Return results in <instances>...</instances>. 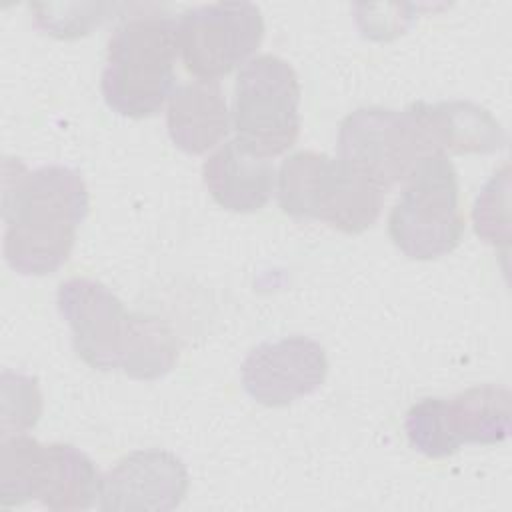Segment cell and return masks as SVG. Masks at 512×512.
Listing matches in <instances>:
<instances>
[{
	"label": "cell",
	"mask_w": 512,
	"mask_h": 512,
	"mask_svg": "<svg viewBox=\"0 0 512 512\" xmlns=\"http://www.w3.org/2000/svg\"><path fill=\"white\" fill-rule=\"evenodd\" d=\"M118 4H30L34 24L44 32L60 40H74L90 34L110 12L118 10Z\"/></svg>",
	"instance_id": "ac0fdd59"
},
{
	"label": "cell",
	"mask_w": 512,
	"mask_h": 512,
	"mask_svg": "<svg viewBox=\"0 0 512 512\" xmlns=\"http://www.w3.org/2000/svg\"><path fill=\"white\" fill-rule=\"evenodd\" d=\"M46 444L14 434L0 440V506L12 508L38 500Z\"/></svg>",
	"instance_id": "2e32d148"
},
{
	"label": "cell",
	"mask_w": 512,
	"mask_h": 512,
	"mask_svg": "<svg viewBox=\"0 0 512 512\" xmlns=\"http://www.w3.org/2000/svg\"><path fill=\"white\" fill-rule=\"evenodd\" d=\"M404 430L410 446L428 458L452 456L458 446L452 442L444 416V398H422L406 412Z\"/></svg>",
	"instance_id": "e0dca14e"
},
{
	"label": "cell",
	"mask_w": 512,
	"mask_h": 512,
	"mask_svg": "<svg viewBox=\"0 0 512 512\" xmlns=\"http://www.w3.org/2000/svg\"><path fill=\"white\" fill-rule=\"evenodd\" d=\"M262 36L264 18L252 2L194 6L176 22L178 54L198 80H216L248 62Z\"/></svg>",
	"instance_id": "ba28073f"
},
{
	"label": "cell",
	"mask_w": 512,
	"mask_h": 512,
	"mask_svg": "<svg viewBox=\"0 0 512 512\" xmlns=\"http://www.w3.org/2000/svg\"><path fill=\"white\" fill-rule=\"evenodd\" d=\"M276 180L284 214L296 220H320L346 234L374 226L384 206L382 190L324 152L290 154Z\"/></svg>",
	"instance_id": "3957f363"
},
{
	"label": "cell",
	"mask_w": 512,
	"mask_h": 512,
	"mask_svg": "<svg viewBox=\"0 0 512 512\" xmlns=\"http://www.w3.org/2000/svg\"><path fill=\"white\" fill-rule=\"evenodd\" d=\"M188 492L186 464L168 450H134L102 476L100 508L112 510H174Z\"/></svg>",
	"instance_id": "30bf717a"
},
{
	"label": "cell",
	"mask_w": 512,
	"mask_h": 512,
	"mask_svg": "<svg viewBox=\"0 0 512 512\" xmlns=\"http://www.w3.org/2000/svg\"><path fill=\"white\" fill-rule=\"evenodd\" d=\"M102 476L96 464L72 444H46L38 500L50 510H88L100 500Z\"/></svg>",
	"instance_id": "9a60e30c"
},
{
	"label": "cell",
	"mask_w": 512,
	"mask_h": 512,
	"mask_svg": "<svg viewBox=\"0 0 512 512\" xmlns=\"http://www.w3.org/2000/svg\"><path fill=\"white\" fill-rule=\"evenodd\" d=\"M240 374L252 400L268 408H282L322 386L328 358L320 342L294 334L254 346L244 358Z\"/></svg>",
	"instance_id": "9c48e42d"
},
{
	"label": "cell",
	"mask_w": 512,
	"mask_h": 512,
	"mask_svg": "<svg viewBox=\"0 0 512 512\" xmlns=\"http://www.w3.org/2000/svg\"><path fill=\"white\" fill-rule=\"evenodd\" d=\"M40 414L42 394L38 390L36 378L12 370H2V438L24 434L36 426Z\"/></svg>",
	"instance_id": "d6986e66"
},
{
	"label": "cell",
	"mask_w": 512,
	"mask_h": 512,
	"mask_svg": "<svg viewBox=\"0 0 512 512\" xmlns=\"http://www.w3.org/2000/svg\"><path fill=\"white\" fill-rule=\"evenodd\" d=\"M510 172L508 164L502 166L480 190L472 218L476 234L492 244L508 248L510 242V226H508V190H510Z\"/></svg>",
	"instance_id": "ffe728a7"
},
{
	"label": "cell",
	"mask_w": 512,
	"mask_h": 512,
	"mask_svg": "<svg viewBox=\"0 0 512 512\" xmlns=\"http://www.w3.org/2000/svg\"><path fill=\"white\" fill-rule=\"evenodd\" d=\"M512 396L506 386L482 384L444 398V416L452 442L500 444L510 434Z\"/></svg>",
	"instance_id": "5bb4252c"
},
{
	"label": "cell",
	"mask_w": 512,
	"mask_h": 512,
	"mask_svg": "<svg viewBox=\"0 0 512 512\" xmlns=\"http://www.w3.org/2000/svg\"><path fill=\"white\" fill-rule=\"evenodd\" d=\"M210 196L230 212H256L274 192L276 172L268 158L250 152L240 140H228L202 164Z\"/></svg>",
	"instance_id": "7c38bea8"
},
{
	"label": "cell",
	"mask_w": 512,
	"mask_h": 512,
	"mask_svg": "<svg viewBox=\"0 0 512 512\" xmlns=\"http://www.w3.org/2000/svg\"><path fill=\"white\" fill-rule=\"evenodd\" d=\"M56 304L72 332L74 352L92 368L130 370L152 322L150 314L130 312L102 282L70 278L58 286Z\"/></svg>",
	"instance_id": "5b68a950"
},
{
	"label": "cell",
	"mask_w": 512,
	"mask_h": 512,
	"mask_svg": "<svg viewBox=\"0 0 512 512\" xmlns=\"http://www.w3.org/2000/svg\"><path fill=\"white\" fill-rule=\"evenodd\" d=\"M176 54L174 18L162 12L124 18L106 44L100 88L108 108L128 118L160 112L174 92Z\"/></svg>",
	"instance_id": "7a4b0ae2"
},
{
	"label": "cell",
	"mask_w": 512,
	"mask_h": 512,
	"mask_svg": "<svg viewBox=\"0 0 512 512\" xmlns=\"http://www.w3.org/2000/svg\"><path fill=\"white\" fill-rule=\"evenodd\" d=\"M300 82L296 70L274 54L250 58L236 76L232 124L250 152L272 158L300 134Z\"/></svg>",
	"instance_id": "8992f818"
},
{
	"label": "cell",
	"mask_w": 512,
	"mask_h": 512,
	"mask_svg": "<svg viewBox=\"0 0 512 512\" xmlns=\"http://www.w3.org/2000/svg\"><path fill=\"white\" fill-rule=\"evenodd\" d=\"M336 144L338 160L382 192L404 182L432 154L408 108H358L340 122Z\"/></svg>",
	"instance_id": "52a82bcc"
},
{
	"label": "cell",
	"mask_w": 512,
	"mask_h": 512,
	"mask_svg": "<svg viewBox=\"0 0 512 512\" xmlns=\"http://www.w3.org/2000/svg\"><path fill=\"white\" fill-rule=\"evenodd\" d=\"M90 208L78 170L46 164L28 170L18 158L2 164L4 258L22 276H46L68 260Z\"/></svg>",
	"instance_id": "6da1fadb"
},
{
	"label": "cell",
	"mask_w": 512,
	"mask_h": 512,
	"mask_svg": "<svg viewBox=\"0 0 512 512\" xmlns=\"http://www.w3.org/2000/svg\"><path fill=\"white\" fill-rule=\"evenodd\" d=\"M458 192V174L448 156H424L390 210L388 234L394 246L412 260L450 254L464 234Z\"/></svg>",
	"instance_id": "277c9868"
},
{
	"label": "cell",
	"mask_w": 512,
	"mask_h": 512,
	"mask_svg": "<svg viewBox=\"0 0 512 512\" xmlns=\"http://www.w3.org/2000/svg\"><path fill=\"white\" fill-rule=\"evenodd\" d=\"M166 128L172 144L200 156L220 144L230 130V112L218 80H194L168 98Z\"/></svg>",
	"instance_id": "4fadbf2b"
},
{
	"label": "cell",
	"mask_w": 512,
	"mask_h": 512,
	"mask_svg": "<svg viewBox=\"0 0 512 512\" xmlns=\"http://www.w3.org/2000/svg\"><path fill=\"white\" fill-rule=\"evenodd\" d=\"M408 110L432 154H490L506 146L500 122L474 102H414Z\"/></svg>",
	"instance_id": "8fae6325"
}]
</instances>
